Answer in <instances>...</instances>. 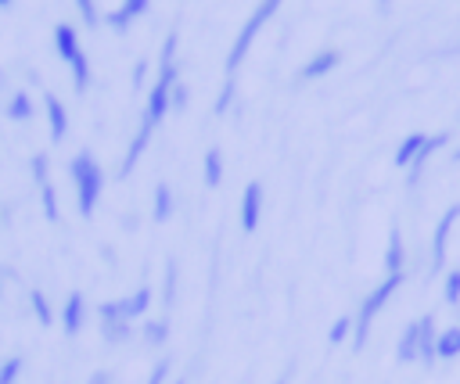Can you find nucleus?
<instances>
[{
	"mask_svg": "<svg viewBox=\"0 0 460 384\" xmlns=\"http://www.w3.org/2000/svg\"><path fill=\"white\" fill-rule=\"evenodd\" d=\"M68 179L75 187V208L83 219H90L97 212V201H101V190H104V169L97 165V158L83 147L79 154H72L68 161Z\"/></svg>",
	"mask_w": 460,
	"mask_h": 384,
	"instance_id": "nucleus-1",
	"label": "nucleus"
},
{
	"mask_svg": "<svg viewBox=\"0 0 460 384\" xmlns=\"http://www.w3.org/2000/svg\"><path fill=\"white\" fill-rule=\"evenodd\" d=\"M402 280H406V273H385V280L359 301V312H356V330H352V348L359 352L363 345H367V334H370V323H374V316L392 301V294L402 287Z\"/></svg>",
	"mask_w": 460,
	"mask_h": 384,
	"instance_id": "nucleus-2",
	"label": "nucleus"
},
{
	"mask_svg": "<svg viewBox=\"0 0 460 384\" xmlns=\"http://www.w3.org/2000/svg\"><path fill=\"white\" fill-rule=\"evenodd\" d=\"M54 47H58L61 61L72 68L75 93H86V90H90V61H86V54H83V47H79V32H75L68 22L54 25Z\"/></svg>",
	"mask_w": 460,
	"mask_h": 384,
	"instance_id": "nucleus-3",
	"label": "nucleus"
},
{
	"mask_svg": "<svg viewBox=\"0 0 460 384\" xmlns=\"http://www.w3.org/2000/svg\"><path fill=\"white\" fill-rule=\"evenodd\" d=\"M284 0H259V7L248 14V22L241 25V32H237V39H234V47H230V54H226V75H234L237 72V65L244 61V54H248V47H252V39L259 36V29L277 14V7H280Z\"/></svg>",
	"mask_w": 460,
	"mask_h": 384,
	"instance_id": "nucleus-4",
	"label": "nucleus"
},
{
	"mask_svg": "<svg viewBox=\"0 0 460 384\" xmlns=\"http://www.w3.org/2000/svg\"><path fill=\"white\" fill-rule=\"evenodd\" d=\"M151 287L147 284H140L137 291H129V294H122V298H111V301H101L97 305V319H126V323H137V319H144V312L151 309Z\"/></svg>",
	"mask_w": 460,
	"mask_h": 384,
	"instance_id": "nucleus-5",
	"label": "nucleus"
},
{
	"mask_svg": "<svg viewBox=\"0 0 460 384\" xmlns=\"http://www.w3.org/2000/svg\"><path fill=\"white\" fill-rule=\"evenodd\" d=\"M460 223V205H449L438 223H435V233H431V276H438L446 269V251H449V233L453 226Z\"/></svg>",
	"mask_w": 460,
	"mask_h": 384,
	"instance_id": "nucleus-6",
	"label": "nucleus"
},
{
	"mask_svg": "<svg viewBox=\"0 0 460 384\" xmlns=\"http://www.w3.org/2000/svg\"><path fill=\"white\" fill-rule=\"evenodd\" d=\"M259 219H262V183L252 179V183H244V194H241V230L255 233Z\"/></svg>",
	"mask_w": 460,
	"mask_h": 384,
	"instance_id": "nucleus-7",
	"label": "nucleus"
},
{
	"mask_svg": "<svg viewBox=\"0 0 460 384\" xmlns=\"http://www.w3.org/2000/svg\"><path fill=\"white\" fill-rule=\"evenodd\" d=\"M58 319H61V330H65L68 337H75V334L83 330V323H86V298H83V291H72V294L65 298Z\"/></svg>",
	"mask_w": 460,
	"mask_h": 384,
	"instance_id": "nucleus-8",
	"label": "nucleus"
},
{
	"mask_svg": "<svg viewBox=\"0 0 460 384\" xmlns=\"http://www.w3.org/2000/svg\"><path fill=\"white\" fill-rule=\"evenodd\" d=\"M43 111H47V129H50V140L54 144H61L65 136H68V111H65V104L58 100V93H43Z\"/></svg>",
	"mask_w": 460,
	"mask_h": 384,
	"instance_id": "nucleus-9",
	"label": "nucleus"
},
{
	"mask_svg": "<svg viewBox=\"0 0 460 384\" xmlns=\"http://www.w3.org/2000/svg\"><path fill=\"white\" fill-rule=\"evenodd\" d=\"M151 126H137V133H133V140H129V147H126V154H122V165H119V179H126L133 169H137V161L144 158V151H147V144H151Z\"/></svg>",
	"mask_w": 460,
	"mask_h": 384,
	"instance_id": "nucleus-10",
	"label": "nucleus"
},
{
	"mask_svg": "<svg viewBox=\"0 0 460 384\" xmlns=\"http://www.w3.org/2000/svg\"><path fill=\"white\" fill-rule=\"evenodd\" d=\"M338 65H341V50H334V47H331V50H320V54H313V57L302 65V72H298V75L309 83V79H320V75L334 72Z\"/></svg>",
	"mask_w": 460,
	"mask_h": 384,
	"instance_id": "nucleus-11",
	"label": "nucleus"
},
{
	"mask_svg": "<svg viewBox=\"0 0 460 384\" xmlns=\"http://www.w3.org/2000/svg\"><path fill=\"white\" fill-rule=\"evenodd\" d=\"M417 323H420V352H417V362L435 366V362H438V355H435V341H438L435 316H431V312H428V316H417Z\"/></svg>",
	"mask_w": 460,
	"mask_h": 384,
	"instance_id": "nucleus-12",
	"label": "nucleus"
},
{
	"mask_svg": "<svg viewBox=\"0 0 460 384\" xmlns=\"http://www.w3.org/2000/svg\"><path fill=\"white\" fill-rule=\"evenodd\" d=\"M417 352H420V323L410 319L399 334V345H395V359L399 362H417Z\"/></svg>",
	"mask_w": 460,
	"mask_h": 384,
	"instance_id": "nucleus-13",
	"label": "nucleus"
},
{
	"mask_svg": "<svg viewBox=\"0 0 460 384\" xmlns=\"http://www.w3.org/2000/svg\"><path fill=\"white\" fill-rule=\"evenodd\" d=\"M385 269L388 273H406V248H402V233L399 226L388 230V244H385Z\"/></svg>",
	"mask_w": 460,
	"mask_h": 384,
	"instance_id": "nucleus-14",
	"label": "nucleus"
},
{
	"mask_svg": "<svg viewBox=\"0 0 460 384\" xmlns=\"http://www.w3.org/2000/svg\"><path fill=\"white\" fill-rule=\"evenodd\" d=\"M223 172H226L223 147H208L205 158H201V179H205V187H219L223 183Z\"/></svg>",
	"mask_w": 460,
	"mask_h": 384,
	"instance_id": "nucleus-15",
	"label": "nucleus"
},
{
	"mask_svg": "<svg viewBox=\"0 0 460 384\" xmlns=\"http://www.w3.org/2000/svg\"><path fill=\"white\" fill-rule=\"evenodd\" d=\"M147 4H151V0H122V7L108 14V25H111L115 32H126V29H129V22H133V18H140V14L147 11Z\"/></svg>",
	"mask_w": 460,
	"mask_h": 384,
	"instance_id": "nucleus-16",
	"label": "nucleus"
},
{
	"mask_svg": "<svg viewBox=\"0 0 460 384\" xmlns=\"http://www.w3.org/2000/svg\"><path fill=\"white\" fill-rule=\"evenodd\" d=\"M424 140H428V133H410V136H402V144H399V147H395V154H392L395 169H410V165H413V158L420 154Z\"/></svg>",
	"mask_w": 460,
	"mask_h": 384,
	"instance_id": "nucleus-17",
	"label": "nucleus"
},
{
	"mask_svg": "<svg viewBox=\"0 0 460 384\" xmlns=\"http://www.w3.org/2000/svg\"><path fill=\"white\" fill-rule=\"evenodd\" d=\"M172 208H176V201H172V187H169V183H155L151 219H155V223H169V219H172Z\"/></svg>",
	"mask_w": 460,
	"mask_h": 384,
	"instance_id": "nucleus-18",
	"label": "nucleus"
},
{
	"mask_svg": "<svg viewBox=\"0 0 460 384\" xmlns=\"http://www.w3.org/2000/svg\"><path fill=\"white\" fill-rule=\"evenodd\" d=\"M446 140H449V133H435V136H428V140H424L420 154H417V158H413V165H410V183H417V179H420V172H424L428 158H431L438 147H446Z\"/></svg>",
	"mask_w": 460,
	"mask_h": 384,
	"instance_id": "nucleus-19",
	"label": "nucleus"
},
{
	"mask_svg": "<svg viewBox=\"0 0 460 384\" xmlns=\"http://www.w3.org/2000/svg\"><path fill=\"white\" fill-rule=\"evenodd\" d=\"M352 330H356V316H352V312H341V316L331 323V330H327V345H331V348H341L345 341H352Z\"/></svg>",
	"mask_w": 460,
	"mask_h": 384,
	"instance_id": "nucleus-20",
	"label": "nucleus"
},
{
	"mask_svg": "<svg viewBox=\"0 0 460 384\" xmlns=\"http://www.w3.org/2000/svg\"><path fill=\"white\" fill-rule=\"evenodd\" d=\"M32 115H36L32 97H29L25 90H14V93H11V100H7V118H11V122H29Z\"/></svg>",
	"mask_w": 460,
	"mask_h": 384,
	"instance_id": "nucleus-21",
	"label": "nucleus"
},
{
	"mask_svg": "<svg viewBox=\"0 0 460 384\" xmlns=\"http://www.w3.org/2000/svg\"><path fill=\"white\" fill-rule=\"evenodd\" d=\"M97 323H101V337L108 345H126L133 337V323H126V319H97Z\"/></svg>",
	"mask_w": 460,
	"mask_h": 384,
	"instance_id": "nucleus-22",
	"label": "nucleus"
},
{
	"mask_svg": "<svg viewBox=\"0 0 460 384\" xmlns=\"http://www.w3.org/2000/svg\"><path fill=\"white\" fill-rule=\"evenodd\" d=\"M435 355H438V359H456V355H460V323H456V327H446V330H438V341H435Z\"/></svg>",
	"mask_w": 460,
	"mask_h": 384,
	"instance_id": "nucleus-23",
	"label": "nucleus"
},
{
	"mask_svg": "<svg viewBox=\"0 0 460 384\" xmlns=\"http://www.w3.org/2000/svg\"><path fill=\"white\" fill-rule=\"evenodd\" d=\"M140 334H144V345L162 348V345L169 341V319H165V316H162V319H144Z\"/></svg>",
	"mask_w": 460,
	"mask_h": 384,
	"instance_id": "nucleus-24",
	"label": "nucleus"
},
{
	"mask_svg": "<svg viewBox=\"0 0 460 384\" xmlns=\"http://www.w3.org/2000/svg\"><path fill=\"white\" fill-rule=\"evenodd\" d=\"M176 284H180V266L176 258H165V276H162V305L172 309L176 301Z\"/></svg>",
	"mask_w": 460,
	"mask_h": 384,
	"instance_id": "nucleus-25",
	"label": "nucleus"
},
{
	"mask_svg": "<svg viewBox=\"0 0 460 384\" xmlns=\"http://www.w3.org/2000/svg\"><path fill=\"white\" fill-rule=\"evenodd\" d=\"M29 305H32V316H36L40 327H50L54 323V309H50V301H47V294L40 287L29 291Z\"/></svg>",
	"mask_w": 460,
	"mask_h": 384,
	"instance_id": "nucleus-26",
	"label": "nucleus"
},
{
	"mask_svg": "<svg viewBox=\"0 0 460 384\" xmlns=\"http://www.w3.org/2000/svg\"><path fill=\"white\" fill-rule=\"evenodd\" d=\"M40 205H43V215H47V223H58V219H61V208H58V190H54V183H43V187H40Z\"/></svg>",
	"mask_w": 460,
	"mask_h": 384,
	"instance_id": "nucleus-27",
	"label": "nucleus"
},
{
	"mask_svg": "<svg viewBox=\"0 0 460 384\" xmlns=\"http://www.w3.org/2000/svg\"><path fill=\"white\" fill-rule=\"evenodd\" d=\"M442 301L446 305H460V269H446V276H442Z\"/></svg>",
	"mask_w": 460,
	"mask_h": 384,
	"instance_id": "nucleus-28",
	"label": "nucleus"
},
{
	"mask_svg": "<svg viewBox=\"0 0 460 384\" xmlns=\"http://www.w3.org/2000/svg\"><path fill=\"white\" fill-rule=\"evenodd\" d=\"M29 169H32V179H36V187L50 183V158H47L43 151H36V154L29 158Z\"/></svg>",
	"mask_w": 460,
	"mask_h": 384,
	"instance_id": "nucleus-29",
	"label": "nucleus"
},
{
	"mask_svg": "<svg viewBox=\"0 0 460 384\" xmlns=\"http://www.w3.org/2000/svg\"><path fill=\"white\" fill-rule=\"evenodd\" d=\"M234 93H237V83H234V75H226V83H223V90H219V97H216V108H212L219 118H223L226 108L234 104Z\"/></svg>",
	"mask_w": 460,
	"mask_h": 384,
	"instance_id": "nucleus-30",
	"label": "nucleus"
},
{
	"mask_svg": "<svg viewBox=\"0 0 460 384\" xmlns=\"http://www.w3.org/2000/svg\"><path fill=\"white\" fill-rule=\"evenodd\" d=\"M22 377V355H11L0 362V384H18Z\"/></svg>",
	"mask_w": 460,
	"mask_h": 384,
	"instance_id": "nucleus-31",
	"label": "nucleus"
},
{
	"mask_svg": "<svg viewBox=\"0 0 460 384\" xmlns=\"http://www.w3.org/2000/svg\"><path fill=\"white\" fill-rule=\"evenodd\" d=\"M169 370H172V359H158V362L151 366V373H147V380H144V384H165Z\"/></svg>",
	"mask_w": 460,
	"mask_h": 384,
	"instance_id": "nucleus-32",
	"label": "nucleus"
},
{
	"mask_svg": "<svg viewBox=\"0 0 460 384\" xmlns=\"http://www.w3.org/2000/svg\"><path fill=\"white\" fill-rule=\"evenodd\" d=\"M75 7H79V14H83V22L93 29L97 22H101V11H97V4L93 0H75Z\"/></svg>",
	"mask_w": 460,
	"mask_h": 384,
	"instance_id": "nucleus-33",
	"label": "nucleus"
},
{
	"mask_svg": "<svg viewBox=\"0 0 460 384\" xmlns=\"http://www.w3.org/2000/svg\"><path fill=\"white\" fill-rule=\"evenodd\" d=\"M169 104H172V111H180V108L187 104V86H183V83L172 86V100H169Z\"/></svg>",
	"mask_w": 460,
	"mask_h": 384,
	"instance_id": "nucleus-34",
	"label": "nucleus"
},
{
	"mask_svg": "<svg viewBox=\"0 0 460 384\" xmlns=\"http://www.w3.org/2000/svg\"><path fill=\"white\" fill-rule=\"evenodd\" d=\"M144 75H147V61H137V65H133V90L144 86Z\"/></svg>",
	"mask_w": 460,
	"mask_h": 384,
	"instance_id": "nucleus-35",
	"label": "nucleus"
},
{
	"mask_svg": "<svg viewBox=\"0 0 460 384\" xmlns=\"http://www.w3.org/2000/svg\"><path fill=\"white\" fill-rule=\"evenodd\" d=\"M111 380H115V377H111L108 370H97V373H90V380H86V384H111Z\"/></svg>",
	"mask_w": 460,
	"mask_h": 384,
	"instance_id": "nucleus-36",
	"label": "nucleus"
},
{
	"mask_svg": "<svg viewBox=\"0 0 460 384\" xmlns=\"http://www.w3.org/2000/svg\"><path fill=\"white\" fill-rule=\"evenodd\" d=\"M288 377H291V373H280V377H277L273 384H288Z\"/></svg>",
	"mask_w": 460,
	"mask_h": 384,
	"instance_id": "nucleus-37",
	"label": "nucleus"
},
{
	"mask_svg": "<svg viewBox=\"0 0 460 384\" xmlns=\"http://www.w3.org/2000/svg\"><path fill=\"white\" fill-rule=\"evenodd\" d=\"M453 161H460V147H456V151H453Z\"/></svg>",
	"mask_w": 460,
	"mask_h": 384,
	"instance_id": "nucleus-38",
	"label": "nucleus"
},
{
	"mask_svg": "<svg viewBox=\"0 0 460 384\" xmlns=\"http://www.w3.org/2000/svg\"><path fill=\"white\" fill-rule=\"evenodd\" d=\"M172 384H187V380H183V377H180V380H172Z\"/></svg>",
	"mask_w": 460,
	"mask_h": 384,
	"instance_id": "nucleus-39",
	"label": "nucleus"
},
{
	"mask_svg": "<svg viewBox=\"0 0 460 384\" xmlns=\"http://www.w3.org/2000/svg\"><path fill=\"white\" fill-rule=\"evenodd\" d=\"M7 4H11V0H0V7H7Z\"/></svg>",
	"mask_w": 460,
	"mask_h": 384,
	"instance_id": "nucleus-40",
	"label": "nucleus"
},
{
	"mask_svg": "<svg viewBox=\"0 0 460 384\" xmlns=\"http://www.w3.org/2000/svg\"><path fill=\"white\" fill-rule=\"evenodd\" d=\"M0 280H4V273H0Z\"/></svg>",
	"mask_w": 460,
	"mask_h": 384,
	"instance_id": "nucleus-41",
	"label": "nucleus"
},
{
	"mask_svg": "<svg viewBox=\"0 0 460 384\" xmlns=\"http://www.w3.org/2000/svg\"><path fill=\"white\" fill-rule=\"evenodd\" d=\"M385 4H388V0H385Z\"/></svg>",
	"mask_w": 460,
	"mask_h": 384,
	"instance_id": "nucleus-42",
	"label": "nucleus"
}]
</instances>
